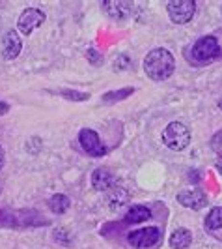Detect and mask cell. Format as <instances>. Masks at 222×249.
<instances>
[{"instance_id":"6da1fadb","label":"cell","mask_w":222,"mask_h":249,"mask_svg":"<svg viewBox=\"0 0 222 249\" xmlns=\"http://www.w3.org/2000/svg\"><path fill=\"white\" fill-rule=\"evenodd\" d=\"M175 71V58L168 49H157L149 51L144 58V73L148 75L151 81H166L170 79Z\"/></svg>"},{"instance_id":"7a4b0ae2","label":"cell","mask_w":222,"mask_h":249,"mask_svg":"<svg viewBox=\"0 0 222 249\" xmlns=\"http://www.w3.org/2000/svg\"><path fill=\"white\" fill-rule=\"evenodd\" d=\"M222 54V47L217 36H202L189 49V60L196 66L215 62Z\"/></svg>"},{"instance_id":"3957f363","label":"cell","mask_w":222,"mask_h":249,"mask_svg":"<svg viewBox=\"0 0 222 249\" xmlns=\"http://www.w3.org/2000/svg\"><path fill=\"white\" fill-rule=\"evenodd\" d=\"M162 144L174 152H183L190 144V131L181 122H170L162 129Z\"/></svg>"},{"instance_id":"277c9868","label":"cell","mask_w":222,"mask_h":249,"mask_svg":"<svg viewBox=\"0 0 222 249\" xmlns=\"http://www.w3.org/2000/svg\"><path fill=\"white\" fill-rule=\"evenodd\" d=\"M162 238L159 227H142V229H136L133 232L127 234V242L129 246L135 249H151L155 248Z\"/></svg>"},{"instance_id":"5b68a950","label":"cell","mask_w":222,"mask_h":249,"mask_svg":"<svg viewBox=\"0 0 222 249\" xmlns=\"http://www.w3.org/2000/svg\"><path fill=\"white\" fill-rule=\"evenodd\" d=\"M166 12L174 25H187L194 17L196 2L194 0H170L166 4Z\"/></svg>"},{"instance_id":"8992f818","label":"cell","mask_w":222,"mask_h":249,"mask_svg":"<svg viewBox=\"0 0 222 249\" xmlns=\"http://www.w3.org/2000/svg\"><path fill=\"white\" fill-rule=\"evenodd\" d=\"M79 142H80L82 150L86 152L88 156H92V158H103V156H107V152H109L107 146L101 142L97 131H94V129H90V127H82V129H80V133H79Z\"/></svg>"},{"instance_id":"52a82bcc","label":"cell","mask_w":222,"mask_h":249,"mask_svg":"<svg viewBox=\"0 0 222 249\" xmlns=\"http://www.w3.org/2000/svg\"><path fill=\"white\" fill-rule=\"evenodd\" d=\"M45 13L41 12V10H37V8H26L23 10V13L19 15V19H17V30L21 32V34H25V36H30L36 28L45 23Z\"/></svg>"},{"instance_id":"ba28073f","label":"cell","mask_w":222,"mask_h":249,"mask_svg":"<svg viewBox=\"0 0 222 249\" xmlns=\"http://www.w3.org/2000/svg\"><path fill=\"white\" fill-rule=\"evenodd\" d=\"M101 8L114 21H125L133 13L135 4L131 0H105L101 2Z\"/></svg>"},{"instance_id":"9c48e42d","label":"cell","mask_w":222,"mask_h":249,"mask_svg":"<svg viewBox=\"0 0 222 249\" xmlns=\"http://www.w3.org/2000/svg\"><path fill=\"white\" fill-rule=\"evenodd\" d=\"M177 202L185 208L190 210H202L207 206V195L202 189H185L181 193H177Z\"/></svg>"},{"instance_id":"30bf717a","label":"cell","mask_w":222,"mask_h":249,"mask_svg":"<svg viewBox=\"0 0 222 249\" xmlns=\"http://www.w3.org/2000/svg\"><path fill=\"white\" fill-rule=\"evenodd\" d=\"M23 49V41L17 34V30H8L2 37V58L4 60H15Z\"/></svg>"},{"instance_id":"8fae6325","label":"cell","mask_w":222,"mask_h":249,"mask_svg":"<svg viewBox=\"0 0 222 249\" xmlns=\"http://www.w3.org/2000/svg\"><path fill=\"white\" fill-rule=\"evenodd\" d=\"M114 186H118V180H116V176L111 173V169L99 167V169H95V171L92 173V187H94L95 191L107 193V191L112 189Z\"/></svg>"},{"instance_id":"7c38bea8","label":"cell","mask_w":222,"mask_h":249,"mask_svg":"<svg viewBox=\"0 0 222 249\" xmlns=\"http://www.w3.org/2000/svg\"><path fill=\"white\" fill-rule=\"evenodd\" d=\"M131 199V195H129V191L125 189V187H120V186H114L112 189H109L107 193H105V202L109 204V208L111 210H118V208H122L124 204H127Z\"/></svg>"},{"instance_id":"4fadbf2b","label":"cell","mask_w":222,"mask_h":249,"mask_svg":"<svg viewBox=\"0 0 222 249\" xmlns=\"http://www.w3.org/2000/svg\"><path fill=\"white\" fill-rule=\"evenodd\" d=\"M151 219V210L144 204H133L129 206V210L125 213L124 221L125 223H144Z\"/></svg>"},{"instance_id":"5bb4252c","label":"cell","mask_w":222,"mask_h":249,"mask_svg":"<svg viewBox=\"0 0 222 249\" xmlns=\"http://www.w3.org/2000/svg\"><path fill=\"white\" fill-rule=\"evenodd\" d=\"M192 232L185 229V227H179L175 229L172 234H170V248L174 249H187L192 244Z\"/></svg>"},{"instance_id":"9a60e30c","label":"cell","mask_w":222,"mask_h":249,"mask_svg":"<svg viewBox=\"0 0 222 249\" xmlns=\"http://www.w3.org/2000/svg\"><path fill=\"white\" fill-rule=\"evenodd\" d=\"M131 94H135V87H125V88H118V90H111V92H105V94L101 96V103L112 105V103L127 100Z\"/></svg>"},{"instance_id":"2e32d148","label":"cell","mask_w":222,"mask_h":249,"mask_svg":"<svg viewBox=\"0 0 222 249\" xmlns=\"http://www.w3.org/2000/svg\"><path fill=\"white\" fill-rule=\"evenodd\" d=\"M69 206H71V200L63 193H56V195H52L49 199V208L54 213H65Z\"/></svg>"},{"instance_id":"e0dca14e","label":"cell","mask_w":222,"mask_h":249,"mask_svg":"<svg viewBox=\"0 0 222 249\" xmlns=\"http://www.w3.org/2000/svg\"><path fill=\"white\" fill-rule=\"evenodd\" d=\"M206 229L207 231H219L222 229V206L211 208V212L206 215Z\"/></svg>"},{"instance_id":"ac0fdd59","label":"cell","mask_w":222,"mask_h":249,"mask_svg":"<svg viewBox=\"0 0 222 249\" xmlns=\"http://www.w3.org/2000/svg\"><path fill=\"white\" fill-rule=\"evenodd\" d=\"M54 94L62 96V98H65L67 101H86L88 98H90L88 92H77V90H71V88H60V90H56Z\"/></svg>"},{"instance_id":"d6986e66","label":"cell","mask_w":222,"mask_h":249,"mask_svg":"<svg viewBox=\"0 0 222 249\" xmlns=\"http://www.w3.org/2000/svg\"><path fill=\"white\" fill-rule=\"evenodd\" d=\"M131 66V58L127 56V54H120V56H116V60H114V70L116 71H124V70H127Z\"/></svg>"},{"instance_id":"ffe728a7","label":"cell","mask_w":222,"mask_h":249,"mask_svg":"<svg viewBox=\"0 0 222 249\" xmlns=\"http://www.w3.org/2000/svg\"><path fill=\"white\" fill-rule=\"evenodd\" d=\"M86 58L88 62L92 64V66H101V64L105 62V58H103V54L95 49H88L86 51Z\"/></svg>"},{"instance_id":"44dd1931","label":"cell","mask_w":222,"mask_h":249,"mask_svg":"<svg viewBox=\"0 0 222 249\" xmlns=\"http://www.w3.org/2000/svg\"><path fill=\"white\" fill-rule=\"evenodd\" d=\"M211 148L215 150L219 156L222 154V129H221V131H217V133L213 135V139H211Z\"/></svg>"},{"instance_id":"7402d4cb","label":"cell","mask_w":222,"mask_h":249,"mask_svg":"<svg viewBox=\"0 0 222 249\" xmlns=\"http://www.w3.org/2000/svg\"><path fill=\"white\" fill-rule=\"evenodd\" d=\"M8 111H10V105L6 101H0V114H6Z\"/></svg>"},{"instance_id":"603a6c76","label":"cell","mask_w":222,"mask_h":249,"mask_svg":"<svg viewBox=\"0 0 222 249\" xmlns=\"http://www.w3.org/2000/svg\"><path fill=\"white\" fill-rule=\"evenodd\" d=\"M4 161H6V154H4L2 144H0V171H2V167H4Z\"/></svg>"},{"instance_id":"cb8c5ba5","label":"cell","mask_w":222,"mask_h":249,"mask_svg":"<svg viewBox=\"0 0 222 249\" xmlns=\"http://www.w3.org/2000/svg\"><path fill=\"white\" fill-rule=\"evenodd\" d=\"M215 167H217V171H219V173L222 175V154L219 156V158H217V163H215Z\"/></svg>"},{"instance_id":"d4e9b609","label":"cell","mask_w":222,"mask_h":249,"mask_svg":"<svg viewBox=\"0 0 222 249\" xmlns=\"http://www.w3.org/2000/svg\"><path fill=\"white\" fill-rule=\"evenodd\" d=\"M219 109H221V111H222V98H221V100H219Z\"/></svg>"},{"instance_id":"484cf974","label":"cell","mask_w":222,"mask_h":249,"mask_svg":"<svg viewBox=\"0 0 222 249\" xmlns=\"http://www.w3.org/2000/svg\"><path fill=\"white\" fill-rule=\"evenodd\" d=\"M221 12H222V8H221Z\"/></svg>"}]
</instances>
